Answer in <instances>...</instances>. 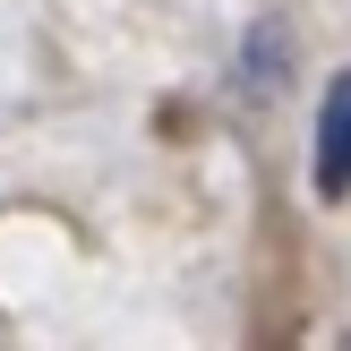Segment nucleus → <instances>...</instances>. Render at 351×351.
Returning a JSON list of instances; mask_svg holds the SVG:
<instances>
[{
	"label": "nucleus",
	"instance_id": "1",
	"mask_svg": "<svg viewBox=\"0 0 351 351\" xmlns=\"http://www.w3.org/2000/svg\"><path fill=\"white\" fill-rule=\"evenodd\" d=\"M308 163H317V197H351V69L317 103V146H308Z\"/></svg>",
	"mask_w": 351,
	"mask_h": 351
}]
</instances>
